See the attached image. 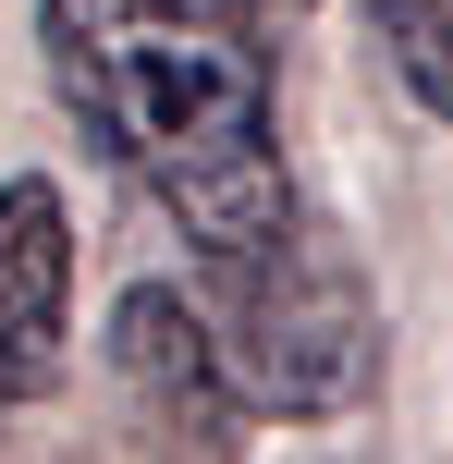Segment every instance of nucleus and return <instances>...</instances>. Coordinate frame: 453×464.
I'll return each mask as SVG.
<instances>
[{"mask_svg":"<svg viewBox=\"0 0 453 464\" xmlns=\"http://www.w3.org/2000/svg\"><path fill=\"white\" fill-rule=\"evenodd\" d=\"M62 305H74V220L25 171L0 184V416L62 379Z\"/></svg>","mask_w":453,"mask_h":464,"instance_id":"20e7f679","label":"nucleus"},{"mask_svg":"<svg viewBox=\"0 0 453 464\" xmlns=\"http://www.w3.org/2000/svg\"><path fill=\"white\" fill-rule=\"evenodd\" d=\"M368 24H380L392 73L417 86V111L453 122V0H368Z\"/></svg>","mask_w":453,"mask_h":464,"instance_id":"39448f33","label":"nucleus"},{"mask_svg":"<svg viewBox=\"0 0 453 464\" xmlns=\"http://www.w3.org/2000/svg\"><path fill=\"white\" fill-rule=\"evenodd\" d=\"M209 294H221V354H233V379L270 416L356 403V379H368V294H356V269H343V245L319 220L282 208L258 245L209 256Z\"/></svg>","mask_w":453,"mask_h":464,"instance_id":"f03ea898","label":"nucleus"},{"mask_svg":"<svg viewBox=\"0 0 453 464\" xmlns=\"http://www.w3.org/2000/svg\"><path fill=\"white\" fill-rule=\"evenodd\" d=\"M111 379H123V416H135L160 452H233L245 403H258V392L233 379V354H221V330L196 318V305H172L160 281L123 294V318H111Z\"/></svg>","mask_w":453,"mask_h":464,"instance_id":"7ed1b4c3","label":"nucleus"},{"mask_svg":"<svg viewBox=\"0 0 453 464\" xmlns=\"http://www.w3.org/2000/svg\"><path fill=\"white\" fill-rule=\"evenodd\" d=\"M270 13L294 0H37L62 111L172 208L196 256L258 245L294 208L270 135Z\"/></svg>","mask_w":453,"mask_h":464,"instance_id":"f257e3e1","label":"nucleus"}]
</instances>
